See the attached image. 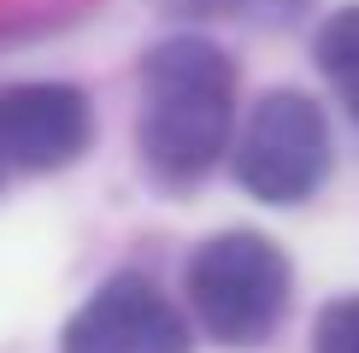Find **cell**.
<instances>
[{"label": "cell", "mask_w": 359, "mask_h": 353, "mask_svg": "<svg viewBox=\"0 0 359 353\" xmlns=\"http://www.w3.org/2000/svg\"><path fill=\"white\" fill-rule=\"evenodd\" d=\"M147 95H142V159L159 183L183 188L201 183L218 165L230 141V112H236V71L212 41L177 36L147 59Z\"/></svg>", "instance_id": "1"}, {"label": "cell", "mask_w": 359, "mask_h": 353, "mask_svg": "<svg viewBox=\"0 0 359 353\" xmlns=\"http://www.w3.org/2000/svg\"><path fill=\"white\" fill-rule=\"evenodd\" d=\"M189 306L201 330L224 347H259L277 330L283 306H289V259L277 254L265 235L230 230L212 235L183 271Z\"/></svg>", "instance_id": "2"}, {"label": "cell", "mask_w": 359, "mask_h": 353, "mask_svg": "<svg viewBox=\"0 0 359 353\" xmlns=\"http://www.w3.org/2000/svg\"><path fill=\"white\" fill-rule=\"evenodd\" d=\"M330 171V130L324 112L294 88H277L248 112L242 141H236V183L253 200L271 206H294Z\"/></svg>", "instance_id": "3"}, {"label": "cell", "mask_w": 359, "mask_h": 353, "mask_svg": "<svg viewBox=\"0 0 359 353\" xmlns=\"http://www.w3.org/2000/svg\"><path fill=\"white\" fill-rule=\"evenodd\" d=\"M65 353H189V324L154 283L118 277L71 318Z\"/></svg>", "instance_id": "4"}, {"label": "cell", "mask_w": 359, "mask_h": 353, "mask_svg": "<svg viewBox=\"0 0 359 353\" xmlns=\"http://www.w3.org/2000/svg\"><path fill=\"white\" fill-rule=\"evenodd\" d=\"M88 147V106L71 83L0 88V159L18 171H59Z\"/></svg>", "instance_id": "5"}, {"label": "cell", "mask_w": 359, "mask_h": 353, "mask_svg": "<svg viewBox=\"0 0 359 353\" xmlns=\"http://www.w3.org/2000/svg\"><path fill=\"white\" fill-rule=\"evenodd\" d=\"M312 53H318V71H324V83L336 88V100L359 118V6L336 12V18L318 29Z\"/></svg>", "instance_id": "6"}, {"label": "cell", "mask_w": 359, "mask_h": 353, "mask_svg": "<svg viewBox=\"0 0 359 353\" xmlns=\"http://www.w3.org/2000/svg\"><path fill=\"white\" fill-rule=\"evenodd\" d=\"M312 353H359V294L318 312V324H312Z\"/></svg>", "instance_id": "7"}, {"label": "cell", "mask_w": 359, "mask_h": 353, "mask_svg": "<svg viewBox=\"0 0 359 353\" xmlns=\"http://www.w3.org/2000/svg\"><path fill=\"white\" fill-rule=\"evenodd\" d=\"M189 6H201V12H236V6H259V0H189Z\"/></svg>", "instance_id": "8"}]
</instances>
